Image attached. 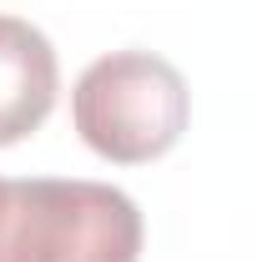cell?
<instances>
[{
    "label": "cell",
    "mask_w": 257,
    "mask_h": 262,
    "mask_svg": "<svg viewBox=\"0 0 257 262\" xmlns=\"http://www.w3.org/2000/svg\"><path fill=\"white\" fill-rule=\"evenodd\" d=\"M141 212L121 187L81 177L15 182L5 262H136Z\"/></svg>",
    "instance_id": "7a4b0ae2"
},
{
    "label": "cell",
    "mask_w": 257,
    "mask_h": 262,
    "mask_svg": "<svg viewBox=\"0 0 257 262\" xmlns=\"http://www.w3.org/2000/svg\"><path fill=\"white\" fill-rule=\"evenodd\" d=\"M61 66L40 26L0 15V146L26 141L56 106Z\"/></svg>",
    "instance_id": "3957f363"
},
{
    "label": "cell",
    "mask_w": 257,
    "mask_h": 262,
    "mask_svg": "<svg viewBox=\"0 0 257 262\" xmlns=\"http://www.w3.org/2000/svg\"><path fill=\"white\" fill-rule=\"evenodd\" d=\"M192 116L187 81L152 51H111L81 71L71 91V121L81 141L116 166L166 157Z\"/></svg>",
    "instance_id": "6da1fadb"
},
{
    "label": "cell",
    "mask_w": 257,
    "mask_h": 262,
    "mask_svg": "<svg viewBox=\"0 0 257 262\" xmlns=\"http://www.w3.org/2000/svg\"><path fill=\"white\" fill-rule=\"evenodd\" d=\"M10 207H15V182L0 177V262H5V232H10Z\"/></svg>",
    "instance_id": "277c9868"
}]
</instances>
